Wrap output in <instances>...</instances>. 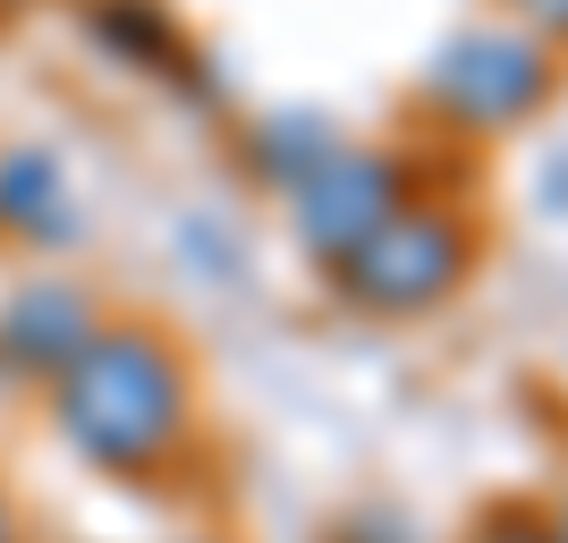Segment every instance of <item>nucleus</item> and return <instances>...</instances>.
<instances>
[{
    "label": "nucleus",
    "mask_w": 568,
    "mask_h": 543,
    "mask_svg": "<svg viewBox=\"0 0 568 543\" xmlns=\"http://www.w3.org/2000/svg\"><path fill=\"white\" fill-rule=\"evenodd\" d=\"M60 425L94 467L136 475L187 425V374L153 331H94L60 365Z\"/></svg>",
    "instance_id": "1"
},
{
    "label": "nucleus",
    "mask_w": 568,
    "mask_h": 543,
    "mask_svg": "<svg viewBox=\"0 0 568 543\" xmlns=\"http://www.w3.org/2000/svg\"><path fill=\"white\" fill-rule=\"evenodd\" d=\"M544 94H551L544 43H526L509 26H475V34H458V43L433 60V102L450 119H467V128H509V119H526Z\"/></svg>",
    "instance_id": "2"
},
{
    "label": "nucleus",
    "mask_w": 568,
    "mask_h": 543,
    "mask_svg": "<svg viewBox=\"0 0 568 543\" xmlns=\"http://www.w3.org/2000/svg\"><path fill=\"white\" fill-rule=\"evenodd\" d=\"M458 272H467V230L442 213H390L348 255V289L382 314H416L433 298H450Z\"/></svg>",
    "instance_id": "3"
},
{
    "label": "nucleus",
    "mask_w": 568,
    "mask_h": 543,
    "mask_svg": "<svg viewBox=\"0 0 568 543\" xmlns=\"http://www.w3.org/2000/svg\"><path fill=\"white\" fill-rule=\"evenodd\" d=\"M390 213H399V162H382V153L339 144L323 170L297 179V238H306L314 255H339V263H348Z\"/></svg>",
    "instance_id": "4"
},
{
    "label": "nucleus",
    "mask_w": 568,
    "mask_h": 543,
    "mask_svg": "<svg viewBox=\"0 0 568 543\" xmlns=\"http://www.w3.org/2000/svg\"><path fill=\"white\" fill-rule=\"evenodd\" d=\"M85 340H94V314H85V298L69 281L18 289V306L0 314V349L18 356V365H69Z\"/></svg>",
    "instance_id": "5"
},
{
    "label": "nucleus",
    "mask_w": 568,
    "mask_h": 543,
    "mask_svg": "<svg viewBox=\"0 0 568 543\" xmlns=\"http://www.w3.org/2000/svg\"><path fill=\"white\" fill-rule=\"evenodd\" d=\"M0 221L26 230V238H43V247L77 238V213H69V188H60V162H51V153H9V162H0Z\"/></svg>",
    "instance_id": "6"
},
{
    "label": "nucleus",
    "mask_w": 568,
    "mask_h": 543,
    "mask_svg": "<svg viewBox=\"0 0 568 543\" xmlns=\"http://www.w3.org/2000/svg\"><path fill=\"white\" fill-rule=\"evenodd\" d=\"M94 34H111V43L144 51V60H170V51H179V34H170V26L153 18V9H136V0H111V9L94 18Z\"/></svg>",
    "instance_id": "7"
},
{
    "label": "nucleus",
    "mask_w": 568,
    "mask_h": 543,
    "mask_svg": "<svg viewBox=\"0 0 568 543\" xmlns=\"http://www.w3.org/2000/svg\"><path fill=\"white\" fill-rule=\"evenodd\" d=\"M518 18H535L544 34H568V0H518Z\"/></svg>",
    "instance_id": "8"
},
{
    "label": "nucleus",
    "mask_w": 568,
    "mask_h": 543,
    "mask_svg": "<svg viewBox=\"0 0 568 543\" xmlns=\"http://www.w3.org/2000/svg\"><path fill=\"white\" fill-rule=\"evenodd\" d=\"M484 543H551V535H544V526H526V519H509V526H493Z\"/></svg>",
    "instance_id": "9"
},
{
    "label": "nucleus",
    "mask_w": 568,
    "mask_h": 543,
    "mask_svg": "<svg viewBox=\"0 0 568 543\" xmlns=\"http://www.w3.org/2000/svg\"><path fill=\"white\" fill-rule=\"evenodd\" d=\"M0 543H18V526H9V501H0Z\"/></svg>",
    "instance_id": "10"
},
{
    "label": "nucleus",
    "mask_w": 568,
    "mask_h": 543,
    "mask_svg": "<svg viewBox=\"0 0 568 543\" xmlns=\"http://www.w3.org/2000/svg\"><path fill=\"white\" fill-rule=\"evenodd\" d=\"M560 543H568V510H560Z\"/></svg>",
    "instance_id": "11"
}]
</instances>
